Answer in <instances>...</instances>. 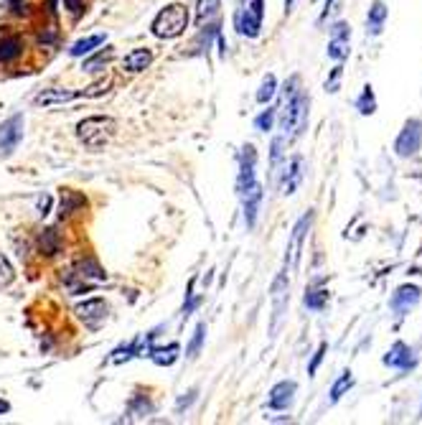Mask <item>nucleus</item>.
<instances>
[{
	"mask_svg": "<svg viewBox=\"0 0 422 425\" xmlns=\"http://www.w3.org/2000/svg\"><path fill=\"white\" fill-rule=\"evenodd\" d=\"M308 107L310 97L301 90V77H290L285 82V97L280 104V130L285 140H296L308 128Z\"/></svg>",
	"mask_w": 422,
	"mask_h": 425,
	"instance_id": "obj_1",
	"label": "nucleus"
},
{
	"mask_svg": "<svg viewBox=\"0 0 422 425\" xmlns=\"http://www.w3.org/2000/svg\"><path fill=\"white\" fill-rule=\"evenodd\" d=\"M115 130H117V122L112 120V117L92 115V117H85V120L77 125V138L82 146L97 151V148L107 146L109 138L115 135Z\"/></svg>",
	"mask_w": 422,
	"mask_h": 425,
	"instance_id": "obj_2",
	"label": "nucleus"
},
{
	"mask_svg": "<svg viewBox=\"0 0 422 425\" xmlns=\"http://www.w3.org/2000/svg\"><path fill=\"white\" fill-rule=\"evenodd\" d=\"M188 8L183 3H171L153 18L151 31L156 38H178L188 28Z\"/></svg>",
	"mask_w": 422,
	"mask_h": 425,
	"instance_id": "obj_3",
	"label": "nucleus"
},
{
	"mask_svg": "<svg viewBox=\"0 0 422 425\" xmlns=\"http://www.w3.org/2000/svg\"><path fill=\"white\" fill-rule=\"evenodd\" d=\"M64 280H67V286L72 288V293L77 296V293H87L94 286H99V283H104L107 273H104L102 265H99L94 257H85V260L74 262V265L69 267V273Z\"/></svg>",
	"mask_w": 422,
	"mask_h": 425,
	"instance_id": "obj_4",
	"label": "nucleus"
},
{
	"mask_svg": "<svg viewBox=\"0 0 422 425\" xmlns=\"http://www.w3.org/2000/svg\"><path fill=\"white\" fill-rule=\"evenodd\" d=\"M262 16H265V0H252L234 13V28L239 36L257 38L262 31Z\"/></svg>",
	"mask_w": 422,
	"mask_h": 425,
	"instance_id": "obj_5",
	"label": "nucleus"
},
{
	"mask_svg": "<svg viewBox=\"0 0 422 425\" xmlns=\"http://www.w3.org/2000/svg\"><path fill=\"white\" fill-rule=\"evenodd\" d=\"M422 146V120L420 117H410L404 122V128L399 130L397 140H394V153L399 158H410L420 151Z\"/></svg>",
	"mask_w": 422,
	"mask_h": 425,
	"instance_id": "obj_6",
	"label": "nucleus"
},
{
	"mask_svg": "<svg viewBox=\"0 0 422 425\" xmlns=\"http://www.w3.org/2000/svg\"><path fill=\"white\" fill-rule=\"evenodd\" d=\"M23 115L16 112L11 115L8 120L0 122V158H8L16 153V148L21 146V140H23Z\"/></svg>",
	"mask_w": 422,
	"mask_h": 425,
	"instance_id": "obj_7",
	"label": "nucleus"
},
{
	"mask_svg": "<svg viewBox=\"0 0 422 425\" xmlns=\"http://www.w3.org/2000/svg\"><path fill=\"white\" fill-rule=\"evenodd\" d=\"M310 225H313V212L303 214V217L298 219V225L293 227V237H290L288 255H285V270H296L298 267V260H301V252H303V242H305V235H308V230H310Z\"/></svg>",
	"mask_w": 422,
	"mask_h": 425,
	"instance_id": "obj_8",
	"label": "nucleus"
},
{
	"mask_svg": "<svg viewBox=\"0 0 422 425\" xmlns=\"http://www.w3.org/2000/svg\"><path fill=\"white\" fill-rule=\"evenodd\" d=\"M278 173H280V191H283L285 196L296 194L298 186L303 183V176H305V161H303V156L288 158L278 168Z\"/></svg>",
	"mask_w": 422,
	"mask_h": 425,
	"instance_id": "obj_9",
	"label": "nucleus"
},
{
	"mask_svg": "<svg viewBox=\"0 0 422 425\" xmlns=\"http://www.w3.org/2000/svg\"><path fill=\"white\" fill-rule=\"evenodd\" d=\"M420 298H422L420 288L404 283V286H399L397 291L392 293V298H389V311H392L397 318H402V316H407L417 303H420Z\"/></svg>",
	"mask_w": 422,
	"mask_h": 425,
	"instance_id": "obj_10",
	"label": "nucleus"
},
{
	"mask_svg": "<svg viewBox=\"0 0 422 425\" xmlns=\"http://www.w3.org/2000/svg\"><path fill=\"white\" fill-rule=\"evenodd\" d=\"M382 362H384V367H392V370H399V372H410L417 367L415 352H412V346L404 344V341H394V344L389 346V352L382 357Z\"/></svg>",
	"mask_w": 422,
	"mask_h": 425,
	"instance_id": "obj_11",
	"label": "nucleus"
},
{
	"mask_svg": "<svg viewBox=\"0 0 422 425\" xmlns=\"http://www.w3.org/2000/svg\"><path fill=\"white\" fill-rule=\"evenodd\" d=\"M290 280H288V270L275 278L272 283V331H278L280 318H283L285 308H288V298H290Z\"/></svg>",
	"mask_w": 422,
	"mask_h": 425,
	"instance_id": "obj_12",
	"label": "nucleus"
},
{
	"mask_svg": "<svg viewBox=\"0 0 422 425\" xmlns=\"http://www.w3.org/2000/svg\"><path fill=\"white\" fill-rule=\"evenodd\" d=\"M77 316L87 328L97 331V328L107 321V303H104L102 298H90V301L77 306Z\"/></svg>",
	"mask_w": 422,
	"mask_h": 425,
	"instance_id": "obj_13",
	"label": "nucleus"
},
{
	"mask_svg": "<svg viewBox=\"0 0 422 425\" xmlns=\"http://www.w3.org/2000/svg\"><path fill=\"white\" fill-rule=\"evenodd\" d=\"M254 168H257V151L252 143L242 148L239 153V176H237V194H244L257 178H254Z\"/></svg>",
	"mask_w": 422,
	"mask_h": 425,
	"instance_id": "obj_14",
	"label": "nucleus"
},
{
	"mask_svg": "<svg viewBox=\"0 0 422 425\" xmlns=\"http://www.w3.org/2000/svg\"><path fill=\"white\" fill-rule=\"evenodd\" d=\"M349 38H351V26L338 21L331 26V41H328V56L333 61H344L349 56Z\"/></svg>",
	"mask_w": 422,
	"mask_h": 425,
	"instance_id": "obj_15",
	"label": "nucleus"
},
{
	"mask_svg": "<svg viewBox=\"0 0 422 425\" xmlns=\"http://www.w3.org/2000/svg\"><path fill=\"white\" fill-rule=\"evenodd\" d=\"M239 196H242V209H244V225H247V230H254L259 207H262V199H265V191H262V186L254 181L252 186Z\"/></svg>",
	"mask_w": 422,
	"mask_h": 425,
	"instance_id": "obj_16",
	"label": "nucleus"
},
{
	"mask_svg": "<svg viewBox=\"0 0 422 425\" xmlns=\"http://www.w3.org/2000/svg\"><path fill=\"white\" fill-rule=\"evenodd\" d=\"M296 392H298V384L293 382V380H283V382H278L270 389V395H267V407H270V410H288V407L293 405Z\"/></svg>",
	"mask_w": 422,
	"mask_h": 425,
	"instance_id": "obj_17",
	"label": "nucleus"
},
{
	"mask_svg": "<svg viewBox=\"0 0 422 425\" xmlns=\"http://www.w3.org/2000/svg\"><path fill=\"white\" fill-rule=\"evenodd\" d=\"M82 97V92H74V90H41L33 97V104L38 107H48V104H64V102H72V99Z\"/></svg>",
	"mask_w": 422,
	"mask_h": 425,
	"instance_id": "obj_18",
	"label": "nucleus"
},
{
	"mask_svg": "<svg viewBox=\"0 0 422 425\" xmlns=\"http://www.w3.org/2000/svg\"><path fill=\"white\" fill-rule=\"evenodd\" d=\"M386 16H389V8H386L382 0H374L372 8H369V16H367V33L369 36H379L382 31H384Z\"/></svg>",
	"mask_w": 422,
	"mask_h": 425,
	"instance_id": "obj_19",
	"label": "nucleus"
},
{
	"mask_svg": "<svg viewBox=\"0 0 422 425\" xmlns=\"http://www.w3.org/2000/svg\"><path fill=\"white\" fill-rule=\"evenodd\" d=\"M151 61H153L151 49H133L125 59H122V69L130 72V74H138V72H145V69L151 67Z\"/></svg>",
	"mask_w": 422,
	"mask_h": 425,
	"instance_id": "obj_20",
	"label": "nucleus"
},
{
	"mask_svg": "<svg viewBox=\"0 0 422 425\" xmlns=\"http://www.w3.org/2000/svg\"><path fill=\"white\" fill-rule=\"evenodd\" d=\"M87 207V199L79 191H72V188H64L61 191V201H59V217L67 219L72 217L74 212H79V209Z\"/></svg>",
	"mask_w": 422,
	"mask_h": 425,
	"instance_id": "obj_21",
	"label": "nucleus"
},
{
	"mask_svg": "<svg viewBox=\"0 0 422 425\" xmlns=\"http://www.w3.org/2000/svg\"><path fill=\"white\" fill-rule=\"evenodd\" d=\"M178 352H181V346L173 341V344L168 346H151V349H148V357H151L158 367H171L175 359H178Z\"/></svg>",
	"mask_w": 422,
	"mask_h": 425,
	"instance_id": "obj_22",
	"label": "nucleus"
},
{
	"mask_svg": "<svg viewBox=\"0 0 422 425\" xmlns=\"http://www.w3.org/2000/svg\"><path fill=\"white\" fill-rule=\"evenodd\" d=\"M59 249H61L59 232H56L54 227H46V230L38 235V252H41V255H46V257H54Z\"/></svg>",
	"mask_w": 422,
	"mask_h": 425,
	"instance_id": "obj_23",
	"label": "nucleus"
},
{
	"mask_svg": "<svg viewBox=\"0 0 422 425\" xmlns=\"http://www.w3.org/2000/svg\"><path fill=\"white\" fill-rule=\"evenodd\" d=\"M23 54V41L18 36L0 38V64H11Z\"/></svg>",
	"mask_w": 422,
	"mask_h": 425,
	"instance_id": "obj_24",
	"label": "nucleus"
},
{
	"mask_svg": "<svg viewBox=\"0 0 422 425\" xmlns=\"http://www.w3.org/2000/svg\"><path fill=\"white\" fill-rule=\"evenodd\" d=\"M328 298H331V293H328V288H308L305 291V298H303V303H305L308 311H323L328 306Z\"/></svg>",
	"mask_w": 422,
	"mask_h": 425,
	"instance_id": "obj_25",
	"label": "nucleus"
},
{
	"mask_svg": "<svg viewBox=\"0 0 422 425\" xmlns=\"http://www.w3.org/2000/svg\"><path fill=\"white\" fill-rule=\"evenodd\" d=\"M219 8H222V0H196V23H211L217 18Z\"/></svg>",
	"mask_w": 422,
	"mask_h": 425,
	"instance_id": "obj_26",
	"label": "nucleus"
},
{
	"mask_svg": "<svg viewBox=\"0 0 422 425\" xmlns=\"http://www.w3.org/2000/svg\"><path fill=\"white\" fill-rule=\"evenodd\" d=\"M99 43H104V33H94V36L79 38L72 49H69V56H74V59H79V56H87V54H92V51H94Z\"/></svg>",
	"mask_w": 422,
	"mask_h": 425,
	"instance_id": "obj_27",
	"label": "nucleus"
},
{
	"mask_svg": "<svg viewBox=\"0 0 422 425\" xmlns=\"http://www.w3.org/2000/svg\"><path fill=\"white\" fill-rule=\"evenodd\" d=\"M356 109H359L364 117L374 115V112H377V95H374V87H372V85L364 87V92L359 95V99H356Z\"/></svg>",
	"mask_w": 422,
	"mask_h": 425,
	"instance_id": "obj_28",
	"label": "nucleus"
},
{
	"mask_svg": "<svg viewBox=\"0 0 422 425\" xmlns=\"http://www.w3.org/2000/svg\"><path fill=\"white\" fill-rule=\"evenodd\" d=\"M354 382H356L354 375H351V372H344V375H341V377H338V380H336V382H333V387H331V397H328V402H331V405H333V402L341 400V397H344L346 392H349V389L354 387Z\"/></svg>",
	"mask_w": 422,
	"mask_h": 425,
	"instance_id": "obj_29",
	"label": "nucleus"
},
{
	"mask_svg": "<svg viewBox=\"0 0 422 425\" xmlns=\"http://www.w3.org/2000/svg\"><path fill=\"white\" fill-rule=\"evenodd\" d=\"M275 92H278V80H275V74H267L265 80H262V85H259L257 90V102L259 104H267L272 97H275Z\"/></svg>",
	"mask_w": 422,
	"mask_h": 425,
	"instance_id": "obj_30",
	"label": "nucleus"
},
{
	"mask_svg": "<svg viewBox=\"0 0 422 425\" xmlns=\"http://www.w3.org/2000/svg\"><path fill=\"white\" fill-rule=\"evenodd\" d=\"M153 413H156V405H153L148 397L135 395L133 400H130V415H135V418H148V415Z\"/></svg>",
	"mask_w": 422,
	"mask_h": 425,
	"instance_id": "obj_31",
	"label": "nucleus"
},
{
	"mask_svg": "<svg viewBox=\"0 0 422 425\" xmlns=\"http://www.w3.org/2000/svg\"><path fill=\"white\" fill-rule=\"evenodd\" d=\"M204 339H206V323L201 321V323H196V331H193L191 341H188V346H186V357H188V359H193L196 354L201 352V346H204Z\"/></svg>",
	"mask_w": 422,
	"mask_h": 425,
	"instance_id": "obj_32",
	"label": "nucleus"
},
{
	"mask_svg": "<svg viewBox=\"0 0 422 425\" xmlns=\"http://www.w3.org/2000/svg\"><path fill=\"white\" fill-rule=\"evenodd\" d=\"M109 59H112V49L99 51V54L90 56V59H85V64H82V69H85V72H102V69L109 64Z\"/></svg>",
	"mask_w": 422,
	"mask_h": 425,
	"instance_id": "obj_33",
	"label": "nucleus"
},
{
	"mask_svg": "<svg viewBox=\"0 0 422 425\" xmlns=\"http://www.w3.org/2000/svg\"><path fill=\"white\" fill-rule=\"evenodd\" d=\"M275 117H278V109H272V107L262 109V112L254 117V128H257L259 133H270L272 125H275Z\"/></svg>",
	"mask_w": 422,
	"mask_h": 425,
	"instance_id": "obj_34",
	"label": "nucleus"
},
{
	"mask_svg": "<svg viewBox=\"0 0 422 425\" xmlns=\"http://www.w3.org/2000/svg\"><path fill=\"white\" fill-rule=\"evenodd\" d=\"M16 280V270H13V265L8 262V257L0 252V288H8Z\"/></svg>",
	"mask_w": 422,
	"mask_h": 425,
	"instance_id": "obj_35",
	"label": "nucleus"
},
{
	"mask_svg": "<svg viewBox=\"0 0 422 425\" xmlns=\"http://www.w3.org/2000/svg\"><path fill=\"white\" fill-rule=\"evenodd\" d=\"M133 357H138V354H135V346H133V341H130L127 346L115 349L112 357H109V362H112V365H122V362H127V359H133Z\"/></svg>",
	"mask_w": 422,
	"mask_h": 425,
	"instance_id": "obj_36",
	"label": "nucleus"
},
{
	"mask_svg": "<svg viewBox=\"0 0 422 425\" xmlns=\"http://www.w3.org/2000/svg\"><path fill=\"white\" fill-rule=\"evenodd\" d=\"M326 352H328V344H326V341H320V346L315 349L313 359H310V365H308V375H310V377H313L315 372H318L320 362H323V357H326Z\"/></svg>",
	"mask_w": 422,
	"mask_h": 425,
	"instance_id": "obj_37",
	"label": "nucleus"
},
{
	"mask_svg": "<svg viewBox=\"0 0 422 425\" xmlns=\"http://www.w3.org/2000/svg\"><path fill=\"white\" fill-rule=\"evenodd\" d=\"M112 87V82L109 80H99V82H94L92 87H87L85 92H82V97H99V95H104V92Z\"/></svg>",
	"mask_w": 422,
	"mask_h": 425,
	"instance_id": "obj_38",
	"label": "nucleus"
},
{
	"mask_svg": "<svg viewBox=\"0 0 422 425\" xmlns=\"http://www.w3.org/2000/svg\"><path fill=\"white\" fill-rule=\"evenodd\" d=\"M64 8L72 13V18H82V13L87 11V0H64Z\"/></svg>",
	"mask_w": 422,
	"mask_h": 425,
	"instance_id": "obj_39",
	"label": "nucleus"
},
{
	"mask_svg": "<svg viewBox=\"0 0 422 425\" xmlns=\"http://www.w3.org/2000/svg\"><path fill=\"white\" fill-rule=\"evenodd\" d=\"M341 74H344V67H341V61H338V67H333L331 77L326 80V90L328 92H338V82H341Z\"/></svg>",
	"mask_w": 422,
	"mask_h": 425,
	"instance_id": "obj_40",
	"label": "nucleus"
},
{
	"mask_svg": "<svg viewBox=\"0 0 422 425\" xmlns=\"http://www.w3.org/2000/svg\"><path fill=\"white\" fill-rule=\"evenodd\" d=\"M196 392H199V389L193 387V389H188L186 395L181 397V400L175 402V413H183V410H186V407H191V402L196 400Z\"/></svg>",
	"mask_w": 422,
	"mask_h": 425,
	"instance_id": "obj_41",
	"label": "nucleus"
},
{
	"mask_svg": "<svg viewBox=\"0 0 422 425\" xmlns=\"http://www.w3.org/2000/svg\"><path fill=\"white\" fill-rule=\"evenodd\" d=\"M6 6L11 8L13 16H26V0H6Z\"/></svg>",
	"mask_w": 422,
	"mask_h": 425,
	"instance_id": "obj_42",
	"label": "nucleus"
},
{
	"mask_svg": "<svg viewBox=\"0 0 422 425\" xmlns=\"http://www.w3.org/2000/svg\"><path fill=\"white\" fill-rule=\"evenodd\" d=\"M48 209H51V196L43 194L41 199H38V214H41V217H46Z\"/></svg>",
	"mask_w": 422,
	"mask_h": 425,
	"instance_id": "obj_43",
	"label": "nucleus"
},
{
	"mask_svg": "<svg viewBox=\"0 0 422 425\" xmlns=\"http://www.w3.org/2000/svg\"><path fill=\"white\" fill-rule=\"evenodd\" d=\"M333 11H336V0H326V8H323V16H320V21H326Z\"/></svg>",
	"mask_w": 422,
	"mask_h": 425,
	"instance_id": "obj_44",
	"label": "nucleus"
},
{
	"mask_svg": "<svg viewBox=\"0 0 422 425\" xmlns=\"http://www.w3.org/2000/svg\"><path fill=\"white\" fill-rule=\"evenodd\" d=\"M6 413H11V402L0 397V415H6Z\"/></svg>",
	"mask_w": 422,
	"mask_h": 425,
	"instance_id": "obj_45",
	"label": "nucleus"
},
{
	"mask_svg": "<svg viewBox=\"0 0 422 425\" xmlns=\"http://www.w3.org/2000/svg\"><path fill=\"white\" fill-rule=\"evenodd\" d=\"M293 6H296V0H285V13L293 11Z\"/></svg>",
	"mask_w": 422,
	"mask_h": 425,
	"instance_id": "obj_46",
	"label": "nucleus"
}]
</instances>
